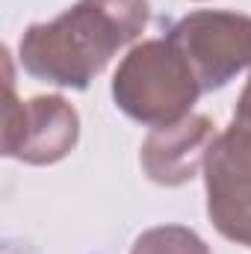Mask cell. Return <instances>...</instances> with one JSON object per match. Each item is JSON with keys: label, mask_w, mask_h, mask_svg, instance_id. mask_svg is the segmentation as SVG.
Listing matches in <instances>:
<instances>
[{"label": "cell", "mask_w": 251, "mask_h": 254, "mask_svg": "<svg viewBox=\"0 0 251 254\" xmlns=\"http://www.w3.org/2000/svg\"><path fill=\"white\" fill-rule=\"evenodd\" d=\"M148 18V0H77L60 18L24 30L18 60L42 83L89 89L110 60L142 36Z\"/></svg>", "instance_id": "cell-1"}, {"label": "cell", "mask_w": 251, "mask_h": 254, "mask_svg": "<svg viewBox=\"0 0 251 254\" xmlns=\"http://www.w3.org/2000/svg\"><path fill=\"white\" fill-rule=\"evenodd\" d=\"M192 68L201 92L228 86L251 68V15L198 9L184 15L166 36Z\"/></svg>", "instance_id": "cell-3"}, {"label": "cell", "mask_w": 251, "mask_h": 254, "mask_svg": "<svg viewBox=\"0 0 251 254\" xmlns=\"http://www.w3.org/2000/svg\"><path fill=\"white\" fill-rule=\"evenodd\" d=\"M216 125L207 116H187L175 125L154 127L142 142V169L160 187H184L204 169L207 151L216 142Z\"/></svg>", "instance_id": "cell-6"}, {"label": "cell", "mask_w": 251, "mask_h": 254, "mask_svg": "<svg viewBox=\"0 0 251 254\" xmlns=\"http://www.w3.org/2000/svg\"><path fill=\"white\" fill-rule=\"evenodd\" d=\"M130 254H210V246L184 225H160L136 237Z\"/></svg>", "instance_id": "cell-7"}, {"label": "cell", "mask_w": 251, "mask_h": 254, "mask_svg": "<svg viewBox=\"0 0 251 254\" xmlns=\"http://www.w3.org/2000/svg\"><path fill=\"white\" fill-rule=\"evenodd\" d=\"M80 139V116L63 95L18 101L12 80L3 101V157L27 166H54L65 160Z\"/></svg>", "instance_id": "cell-5"}, {"label": "cell", "mask_w": 251, "mask_h": 254, "mask_svg": "<svg viewBox=\"0 0 251 254\" xmlns=\"http://www.w3.org/2000/svg\"><path fill=\"white\" fill-rule=\"evenodd\" d=\"M204 190H207V216L213 228L251 249V127H225L207 151L204 160Z\"/></svg>", "instance_id": "cell-4"}, {"label": "cell", "mask_w": 251, "mask_h": 254, "mask_svg": "<svg viewBox=\"0 0 251 254\" xmlns=\"http://www.w3.org/2000/svg\"><path fill=\"white\" fill-rule=\"evenodd\" d=\"M201 86L169 39H148L130 48L113 74V101L127 119L166 127L192 116Z\"/></svg>", "instance_id": "cell-2"}, {"label": "cell", "mask_w": 251, "mask_h": 254, "mask_svg": "<svg viewBox=\"0 0 251 254\" xmlns=\"http://www.w3.org/2000/svg\"><path fill=\"white\" fill-rule=\"evenodd\" d=\"M231 122L251 127V77H249V83H246V89H243V95H240V101H237V110H234Z\"/></svg>", "instance_id": "cell-8"}]
</instances>
